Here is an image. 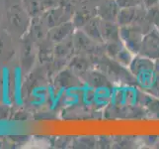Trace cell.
Masks as SVG:
<instances>
[{"instance_id": "obj_1", "label": "cell", "mask_w": 159, "mask_h": 149, "mask_svg": "<svg viewBox=\"0 0 159 149\" xmlns=\"http://www.w3.org/2000/svg\"><path fill=\"white\" fill-rule=\"evenodd\" d=\"M154 68L155 61L138 54L131 61L129 71L142 87L148 90L154 80Z\"/></svg>"}, {"instance_id": "obj_2", "label": "cell", "mask_w": 159, "mask_h": 149, "mask_svg": "<svg viewBox=\"0 0 159 149\" xmlns=\"http://www.w3.org/2000/svg\"><path fill=\"white\" fill-rule=\"evenodd\" d=\"M144 31L139 25H129L120 27V38L125 48L134 55L139 54L141 42L144 36Z\"/></svg>"}, {"instance_id": "obj_3", "label": "cell", "mask_w": 159, "mask_h": 149, "mask_svg": "<svg viewBox=\"0 0 159 149\" xmlns=\"http://www.w3.org/2000/svg\"><path fill=\"white\" fill-rule=\"evenodd\" d=\"M139 55L153 61L159 60V34L156 28H153L144 34Z\"/></svg>"}, {"instance_id": "obj_4", "label": "cell", "mask_w": 159, "mask_h": 149, "mask_svg": "<svg viewBox=\"0 0 159 149\" xmlns=\"http://www.w3.org/2000/svg\"><path fill=\"white\" fill-rule=\"evenodd\" d=\"M145 7H129L120 8L118 14L117 23L120 26L138 25L145 19Z\"/></svg>"}, {"instance_id": "obj_5", "label": "cell", "mask_w": 159, "mask_h": 149, "mask_svg": "<svg viewBox=\"0 0 159 149\" xmlns=\"http://www.w3.org/2000/svg\"><path fill=\"white\" fill-rule=\"evenodd\" d=\"M120 9L117 0H102L96 5V15L101 20L117 22Z\"/></svg>"}, {"instance_id": "obj_6", "label": "cell", "mask_w": 159, "mask_h": 149, "mask_svg": "<svg viewBox=\"0 0 159 149\" xmlns=\"http://www.w3.org/2000/svg\"><path fill=\"white\" fill-rule=\"evenodd\" d=\"M72 42H73L75 49H77L80 52V54H83V55L92 52L93 50H94V48L99 44L95 42L94 40H92L91 38L87 36L81 29L77 30L74 33Z\"/></svg>"}, {"instance_id": "obj_7", "label": "cell", "mask_w": 159, "mask_h": 149, "mask_svg": "<svg viewBox=\"0 0 159 149\" xmlns=\"http://www.w3.org/2000/svg\"><path fill=\"white\" fill-rule=\"evenodd\" d=\"M101 35L103 43L120 41V25L114 21L101 20Z\"/></svg>"}, {"instance_id": "obj_8", "label": "cell", "mask_w": 159, "mask_h": 149, "mask_svg": "<svg viewBox=\"0 0 159 149\" xmlns=\"http://www.w3.org/2000/svg\"><path fill=\"white\" fill-rule=\"evenodd\" d=\"M81 30L83 31L85 34L90 37L92 40L99 44H104L102 35H101V19L95 16L92 19H90L87 23L82 27Z\"/></svg>"}, {"instance_id": "obj_9", "label": "cell", "mask_w": 159, "mask_h": 149, "mask_svg": "<svg viewBox=\"0 0 159 149\" xmlns=\"http://www.w3.org/2000/svg\"><path fill=\"white\" fill-rule=\"evenodd\" d=\"M86 77V82L93 87H104L109 84V80L107 76L104 75V73L99 71H94V70H89L83 75Z\"/></svg>"}, {"instance_id": "obj_10", "label": "cell", "mask_w": 159, "mask_h": 149, "mask_svg": "<svg viewBox=\"0 0 159 149\" xmlns=\"http://www.w3.org/2000/svg\"><path fill=\"white\" fill-rule=\"evenodd\" d=\"M134 56H135V55L133 52L129 51L128 48H125L124 46L119 51V53L117 54V56L115 57V59L113 61H115L116 63L120 64V66H123V67L129 69L131 61H133Z\"/></svg>"}, {"instance_id": "obj_11", "label": "cell", "mask_w": 159, "mask_h": 149, "mask_svg": "<svg viewBox=\"0 0 159 149\" xmlns=\"http://www.w3.org/2000/svg\"><path fill=\"white\" fill-rule=\"evenodd\" d=\"M145 18L147 22L153 27L156 28L159 25V5L145 8Z\"/></svg>"}, {"instance_id": "obj_12", "label": "cell", "mask_w": 159, "mask_h": 149, "mask_svg": "<svg viewBox=\"0 0 159 149\" xmlns=\"http://www.w3.org/2000/svg\"><path fill=\"white\" fill-rule=\"evenodd\" d=\"M8 70L4 69V75H3V85H2V96H3V102L6 104H10L9 99V75Z\"/></svg>"}, {"instance_id": "obj_13", "label": "cell", "mask_w": 159, "mask_h": 149, "mask_svg": "<svg viewBox=\"0 0 159 149\" xmlns=\"http://www.w3.org/2000/svg\"><path fill=\"white\" fill-rule=\"evenodd\" d=\"M120 8H129V7H138L143 6L142 0H117Z\"/></svg>"}, {"instance_id": "obj_14", "label": "cell", "mask_w": 159, "mask_h": 149, "mask_svg": "<svg viewBox=\"0 0 159 149\" xmlns=\"http://www.w3.org/2000/svg\"><path fill=\"white\" fill-rule=\"evenodd\" d=\"M15 99L16 102H21V82H20V73L15 70Z\"/></svg>"}, {"instance_id": "obj_15", "label": "cell", "mask_w": 159, "mask_h": 149, "mask_svg": "<svg viewBox=\"0 0 159 149\" xmlns=\"http://www.w3.org/2000/svg\"><path fill=\"white\" fill-rule=\"evenodd\" d=\"M158 4H159V0H142V5H143L145 8L156 6Z\"/></svg>"}, {"instance_id": "obj_16", "label": "cell", "mask_w": 159, "mask_h": 149, "mask_svg": "<svg viewBox=\"0 0 159 149\" xmlns=\"http://www.w3.org/2000/svg\"><path fill=\"white\" fill-rule=\"evenodd\" d=\"M102 0H89L90 3H95V5H97L98 3H100Z\"/></svg>"}, {"instance_id": "obj_17", "label": "cell", "mask_w": 159, "mask_h": 149, "mask_svg": "<svg viewBox=\"0 0 159 149\" xmlns=\"http://www.w3.org/2000/svg\"><path fill=\"white\" fill-rule=\"evenodd\" d=\"M156 30H157V32H158V34H159V25L156 27Z\"/></svg>"}, {"instance_id": "obj_18", "label": "cell", "mask_w": 159, "mask_h": 149, "mask_svg": "<svg viewBox=\"0 0 159 149\" xmlns=\"http://www.w3.org/2000/svg\"><path fill=\"white\" fill-rule=\"evenodd\" d=\"M158 5H159V4H158Z\"/></svg>"}]
</instances>
